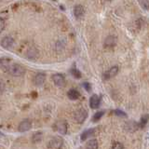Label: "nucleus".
I'll list each match as a JSON object with an SVG mask.
<instances>
[{
  "label": "nucleus",
  "instance_id": "nucleus-1",
  "mask_svg": "<svg viewBox=\"0 0 149 149\" xmlns=\"http://www.w3.org/2000/svg\"><path fill=\"white\" fill-rule=\"evenodd\" d=\"M8 72L14 77H21V76H23V74H24L25 69L23 66H22L21 64L15 63V64L11 65L10 68L8 70Z\"/></svg>",
  "mask_w": 149,
  "mask_h": 149
},
{
  "label": "nucleus",
  "instance_id": "nucleus-2",
  "mask_svg": "<svg viewBox=\"0 0 149 149\" xmlns=\"http://www.w3.org/2000/svg\"><path fill=\"white\" fill-rule=\"evenodd\" d=\"M88 116V113L87 111L84 109V108H80L74 112V120L76 121L77 123H83L85 119L87 118Z\"/></svg>",
  "mask_w": 149,
  "mask_h": 149
},
{
  "label": "nucleus",
  "instance_id": "nucleus-3",
  "mask_svg": "<svg viewBox=\"0 0 149 149\" xmlns=\"http://www.w3.org/2000/svg\"><path fill=\"white\" fill-rule=\"evenodd\" d=\"M63 144V140L61 137H53L49 140L48 143V149H61Z\"/></svg>",
  "mask_w": 149,
  "mask_h": 149
},
{
  "label": "nucleus",
  "instance_id": "nucleus-4",
  "mask_svg": "<svg viewBox=\"0 0 149 149\" xmlns=\"http://www.w3.org/2000/svg\"><path fill=\"white\" fill-rule=\"evenodd\" d=\"M67 128H68V125H67V122L65 120L57 121V122L54 124L55 130L60 134H65V133H66L67 132Z\"/></svg>",
  "mask_w": 149,
  "mask_h": 149
},
{
  "label": "nucleus",
  "instance_id": "nucleus-5",
  "mask_svg": "<svg viewBox=\"0 0 149 149\" xmlns=\"http://www.w3.org/2000/svg\"><path fill=\"white\" fill-rule=\"evenodd\" d=\"M52 80L57 87H64L65 86V78L62 74H55L52 77Z\"/></svg>",
  "mask_w": 149,
  "mask_h": 149
},
{
  "label": "nucleus",
  "instance_id": "nucleus-6",
  "mask_svg": "<svg viewBox=\"0 0 149 149\" xmlns=\"http://www.w3.org/2000/svg\"><path fill=\"white\" fill-rule=\"evenodd\" d=\"M101 104V98L97 94H93L90 99V105L92 109H97L100 106Z\"/></svg>",
  "mask_w": 149,
  "mask_h": 149
},
{
  "label": "nucleus",
  "instance_id": "nucleus-7",
  "mask_svg": "<svg viewBox=\"0 0 149 149\" xmlns=\"http://www.w3.org/2000/svg\"><path fill=\"white\" fill-rule=\"evenodd\" d=\"M140 125L135 121H129L125 124V130L129 132H134L138 130Z\"/></svg>",
  "mask_w": 149,
  "mask_h": 149
},
{
  "label": "nucleus",
  "instance_id": "nucleus-8",
  "mask_svg": "<svg viewBox=\"0 0 149 149\" xmlns=\"http://www.w3.org/2000/svg\"><path fill=\"white\" fill-rule=\"evenodd\" d=\"M85 14V9H84V7L81 6V5H77L74 8V15L76 18L80 19L84 16Z\"/></svg>",
  "mask_w": 149,
  "mask_h": 149
},
{
  "label": "nucleus",
  "instance_id": "nucleus-9",
  "mask_svg": "<svg viewBox=\"0 0 149 149\" xmlns=\"http://www.w3.org/2000/svg\"><path fill=\"white\" fill-rule=\"evenodd\" d=\"M31 122H30V120H28V119H25V120H23L22 121V122L20 123V125H19V132H27V130H29L31 129Z\"/></svg>",
  "mask_w": 149,
  "mask_h": 149
},
{
  "label": "nucleus",
  "instance_id": "nucleus-10",
  "mask_svg": "<svg viewBox=\"0 0 149 149\" xmlns=\"http://www.w3.org/2000/svg\"><path fill=\"white\" fill-rule=\"evenodd\" d=\"M118 67L116 66H113V67H111L109 70H107V71L104 74V79H109L111 77H115L116 74H118Z\"/></svg>",
  "mask_w": 149,
  "mask_h": 149
},
{
  "label": "nucleus",
  "instance_id": "nucleus-11",
  "mask_svg": "<svg viewBox=\"0 0 149 149\" xmlns=\"http://www.w3.org/2000/svg\"><path fill=\"white\" fill-rule=\"evenodd\" d=\"M13 42H14V40H13L12 37H10V36H5V37H3V39L1 41V45H2L3 48L8 49V48H10V47L13 45Z\"/></svg>",
  "mask_w": 149,
  "mask_h": 149
},
{
  "label": "nucleus",
  "instance_id": "nucleus-12",
  "mask_svg": "<svg viewBox=\"0 0 149 149\" xmlns=\"http://www.w3.org/2000/svg\"><path fill=\"white\" fill-rule=\"evenodd\" d=\"M45 79H46V76L45 74H42V73H39L36 74V77L34 78V82H35V85L36 86H41L42 84L45 82Z\"/></svg>",
  "mask_w": 149,
  "mask_h": 149
},
{
  "label": "nucleus",
  "instance_id": "nucleus-13",
  "mask_svg": "<svg viewBox=\"0 0 149 149\" xmlns=\"http://www.w3.org/2000/svg\"><path fill=\"white\" fill-rule=\"evenodd\" d=\"M67 95L69 97V99L70 100H77L79 97H80V93H79L77 90H74V88H71L68 93H67Z\"/></svg>",
  "mask_w": 149,
  "mask_h": 149
},
{
  "label": "nucleus",
  "instance_id": "nucleus-14",
  "mask_svg": "<svg viewBox=\"0 0 149 149\" xmlns=\"http://www.w3.org/2000/svg\"><path fill=\"white\" fill-rule=\"evenodd\" d=\"M86 149H98V142L97 140L92 139L90 140L86 143Z\"/></svg>",
  "mask_w": 149,
  "mask_h": 149
},
{
  "label": "nucleus",
  "instance_id": "nucleus-15",
  "mask_svg": "<svg viewBox=\"0 0 149 149\" xmlns=\"http://www.w3.org/2000/svg\"><path fill=\"white\" fill-rule=\"evenodd\" d=\"M9 63H10V60L9 59H4L3 58L1 60L0 64H1V67L4 71H8L9 70V68H10V66H11V65H9Z\"/></svg>",
  "mask_w": 149,
  "mask_h": 149
},
{
  "label": "nucleus",
  "instance_id": "nucleus-16",
  "mask_svg": "<svg viewBox=\"0 0 149 149\" xmlns=\"http://www.w3.org/2000/svg\"><path fill=\"white\" fill-rule=\"evenodd\" d=\"M94 132H95L94 129H90V130H85V132L81 134V140L82 141H85V140H87L90 136H91V135L94 133Z\"/></svg>",
  "mask_w": 149,
  "mask_h": 149
},
{
  "label": "nucleus",
  "instance_id": "nucleus-17",
  "mask_svg": "<svg viewBox=\"0 0 149 149\" xmlns=\"http://www.w3.org/2000/svg\"><path fill=\"white\" fill-rule=\"evenodd\" d=\"M116 42V38L115 36H108V37L106 38V40H105V42H104V44H105V46H109V47H111V46H115Z\"/></svg>",
  "mask_w": 149,
  "mask_h": 149
},
{
  "label": "nucleus",
  "instance_id": "nucleus-18",
  "mask_svg": "<svg viewBox=\"0 0 149 149\" xmlns=\"http://www.w3.org/2000/svg\"><path fill=\"white\" fill-rule=\"evenodd\" d=\"M148 119H149V115H143V116H142L141 121H140V124H139V125H140V127H141V128H143L144 126L146 125Z\"/></svg>",
  "mask_w": 149,
  "mask_h": 149
},
{
  "label": "nucleus",
  "instance_id": "nucleus-19",
  "mask_svg": "<svg viewBox=\"0 0 149 149\" xmlns=\"http://www.w3.org/2000/svg\"><path fill=\"white\" fill-rule=\"evenodd\" d=\"M104 115V111H100V112H97V113L94 114V116H92V121L93 122H96V121L100 120L102 116Z\"/></svg>",
  "mask_w": 149,
  "mask_h": 149
},
{
  "label": "nucleus",
  "instance_id": "nucleus-20",
  "mask_svg": "<svg viewBox=\"0 0 149 149\" xmlns=\"http://www.w3.org/2000/svg\"><path fill=\"white\" fill-rule=\"evenodd\" d=\"M71 74L72 76L74 77V78H80L81 77V73H80V71H78V70L77 69V68H73V69H71Z\"/></svg>",
  "mask_w": 149,
  "mask_h": 149
},
{
  "label": "nucleus",
  "instance_id": "nucleus-21",
  "mask_svg": "<svg viewBox=\"0 0 149 149\" xmlns=\"http://www.w3.org/2000/svg\"><path fill=\"white\" fill-rule=\"evenodd\" d=\"M42 138V132H36L33 135V142L36 143V142H40Z\"/></svg>",
  "mask_w": 149,
  "mask_h": 149
},
{
  "label": "nucleus",
  "instance_id": "nucleus-22",
  "mask_svg": "<svg viewBox=\"0 0 149 149\" xmlns=\"http://www.w3.org/2000/svg\"><path fill=\"white\" fill-rule=\"evenodd\" d=\"M112 149H124V146L119 142H115L112 146Z\"/></svg>",
  "mask_w": 149,
  "mask_h": 149
},
{
  "label": "nucleus",
  "instance_id": "nucleus-23",
  "mask_svg": "<svg viewBox=\"0 0 149 149\" xmlns=\"http://www.w3.org/2000/svg\"><path fill=\"white\" fill-rule=\"evenodd\" d=\"M139 4L141 5L144 9L149 8V0H143V1H140Z\"/></svg>",
  "mask_w": 149,
  "mask_h": 149
},
{
  "label": "nucleus",
  "instance_id": "nucleus-24",
  "mask_svg": "<svg viewBox=\"0 0 149 149\" xmlns=\"http://www.w3.org/2000/svg\"><path fill=\"white\" fill-rule=\"evenodd\" d=\"M114 114L116 116H121V118H126V116H127L126 113H124V112L121 111V110H115L114 111Z\"/></svg>",
  "mask_w": 149,
  "mask_h": 149
},
{
  "label": "nucleus",
  "instance_id": "nucleus-25",
  "mask_svg": "<svg viewBox=\"0 0 149 149\" xmlns=\"http://www.w3.org/2000/svg\"><path fill=\"white\" fill-rule=\"evenodd\" d=\"M82 87L85 88V90L87 91H91V84L90 83H88V82H85V83H83L82 84Z\"/></svg>",
  "mask_w": 149,
  "mask_h": 149
},
{
  "label": "nucleus",
  "instance_id": "nucleus-26",
  "mask_svg": "<svg viewBox=\"0 0 149 149\" xmlns=\"http://www.w3.org/2000/svg\"><path fill=\"white\" fill-rule=\"evenodd\" d=\"M5 28V20L3 18L0 19V31H3Z\"/></svg>",
  "mask_w": 149,
  "mask_h": 149
}]
</instances>
